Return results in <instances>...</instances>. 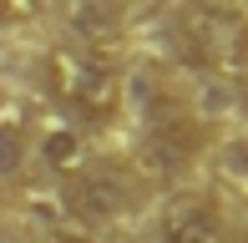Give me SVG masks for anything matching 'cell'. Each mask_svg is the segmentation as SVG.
Listing matches in <instances>:
<instances>
[{
  "mask_svg": "<svg viewBox=\"0 0 248 243\" xmlns=\"http://www.w3.org/2000/svg\"><path fill=\"white\" fill-rule=\"evenodd\" d=\"M71 26H76V36L86 41L81 51H92V56H101V51L122 36V15H117L111 0H76L71 5Z\"/></svg>",
  "mask_w": 248,
  "mask_h": 243,
  "instance_id": "5b68a950",
  "label": "cell"
},
{
  "mask_svg": "<svg viewBox=\"0 0 248 243\" xmlns=\"http://www.w3.org/2000/svg\"><path fill=\"white\" fill-rule=\"evenodd\" d=\"M162 243H233V228L213 197L183 193L162 213Z\"/></svg>",
  "mask_w": 248,
  "mask_h": 243,
  "instance_id": "277c9868",
  "label": "cell"
},
{
  "mask_svg": "<svg viewBox=\"0 0 248 243\" xmlns=\"http://www.w3.org/2000/svg\"><path fill=\"white\" fill-rule=\"evenodd\" d=\"M41 152H46V162L56 172H66V178L86 167V147H81V137H76L71 127H51L46 142H41Z\"/></svg>",
  "mask_w": 248,
  "mask_h": 243,
  "instance_id": "8992f818",
  "label": "cell"
},
{
  "mask_svg": "<svg viewBox=\"0 0 248 243\" xmlns=\"http://www.w3.org/2000/svg\"><path fill=\"white\" fill-rule=\"evenodd\" d=\"M177 51L213 76H238L248 71V15L218 0H187L172 15Z\"/></svg>",
  "mask_w": 248,
  "mask_h": 243,
  "instance_id": "6da1fadb",
  "label": "cell"
},
{
  "mask_svg": "<svg viewBox=\"0 0 248 243\" xmlns=\"http://www.w3.org/2000/svg\"><path fill=\"white\" fill-rule=\"evenodd\" d=\"M56 243H92V238H56Z\"/></svg>",
  "mask_w": 248,
  "mask_h": 243,
  "instance_id": "ba28073f",
  "label": "cell"
},
{
  "mask_svg": "<svg viewBox=\"0 0 248 243\" xmlns=\"http://www.w3.org/2000/svg\"><path fill=\"white\" fill-rule=\"evenodd\" d=\"M51 91L86 122H111L122 112V81L111 71V61L76 46H61L51 56Z\"/></svg>",
  "mask_w": 248,
  "mask_h": 243,
  "instance_id": "7a4b0ae2",
  "label": "cell"
},
{
  "mask_svg": "<svg viewBox=\"0 0 248 243\" xmlns=\"http://www.w3.org/2000/svg\"><path fill=\"white\" fill-rule=\"evenodd\" d=\"M66 208L81 223H111L132 208V178L111 162H86L81 172H71L66 182Z\"/></svg>",
  "mask_w": 248,
  "mask_h": 243,
  "instance_id": "3957f363",
  "label": "cell"
},
{
  "mask_svg": "<svg viewBox=\"0 0 248 243\" xmlns=\"http://www.w3.org/2000/svg\"><path fill=\"white\" fill-rule=\"evenodd\" d=\"M20 157H26V137H20V127H0V172H16Z\"/></svg>",
  "mask_w": 248,
  "mask_h": 243,
  "instance_id": "52a82bcc",
  "label": "cell"
}]
</instances>
